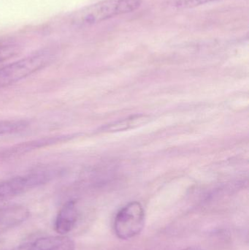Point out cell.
Wrapping results in <instances>:
<instances>
[{
  "instance_id": "obj_1",
  "label": "cell",
  "mask_w": 249,
  "mask_h": 250,
  "mask_svg": "<svg viewBox=\"0 0 249 250\" xmlns=\"http://www.w3.org/2000/svg\"><path fill=\"white\" fill-rule=\"evenodd\" d=\"M142 0H102L75 12L70 18L76 27H87L138 9Z\"/></svg>"
},
{
  "instance_id": "obj_2",
  "label": "cell",
  "mask_w": 249,
  "mask_h": 250,
  "mask_svg": "<svg viewBox=\"0 0 249 250\" xmlns=\"http://www.w3.org/2000/svg\"><path fill=\"white\" fill-rule=\"evenodd\" d=\"M51 50H42L0 67V89L17 83L48 66L54 60Z\"/></svg>"
},
{
  "instance_id": "obj_3",
  "label": "cell",
  "mask_w": 249,
  "mask_h": 250,
  "mask_svg": "<svg viewBox=\"0 0 249 250\" xmlns=\"http://www.w3.org/2000/svg\"><path fill=\"white\" fill-rule=\"evenodd\" d=\"M145 211L137 201L129 203L118 211L114 220V231L119 239L135 237L144 228Z\"/></svg>"
},
{
  "instance_id": "obj_4",
  "label": "cell",
  "mask_w": 249,
  "mask_h": 250,
  "mask_svg": "<svg viewBox=\"0 0 249 250\" xmlns=\"http://www.w3.org/2000/svg\"><path fill=\"white\" fill-rule=\"evenodd\" d=\"M53 177L50 170L33 172L0 182V202L8 201L34 188L49 182Z\"/></svg>"
},
{
  "instance_id": "obj_5",
  "label": "cell",
  "mask_w": 249,
  "mask_h": 250,
  "mask_svg": "<svg viewBox=\"0 0 249 250\" xmlns=\"http://www.w3.org/2000/svg\"><path fill=\"white\" fill-rule=\"evenodd\" d=\"M13 250H76V245L68 236L60 235L39 238Z\"/></svg>"
},
{
  "instance_id": "obj_6",
  "label": "cell",
  "mask_w": 249,
  "mask_h": 250,
  "mask_svg": "<svg viewBox=\"0 0 249 250\" xmlns=\"http://www.w3.org/2000/svg\"><path fill=\"white\" fill-rule=\"evenodd\" d=\"M77 210L76 203L70 201L60 209L55 222V230L61 236H65L73 230L77 223Z\"/></svg>"
},
{
  "instance_id": "obj_7",
  "label": "cell",
  "mask_w": 249,
  "mask_h": 250,
  "mask_svg": "<svg viewBox=\"0 0 249 250\" xmlns=\"http://www.w3.org/2000/svg\"><path fill=\"white\" fill-rule=\"evenodd\" d=\"M29 215L27 209L20 206L0 208V230L16 226L26 220Z\"/></svg>"
},
{
  "instance_id": "obj_8",
  "label": "cell",
  "mask_w": 249,
  "mask_h": 250,
  "mask_svg": "<svg viewBox=\"0 0 249 250\" xmlns=\"http://www.w3.org/2000/svg\"><path fill=\"white\" fill-rule=\"evenodd\" d=\"M149 118L146 115H134L124 120H119V121L115 122L106 125L103 128L105 132H120V131L127 130V129H132V128L137 127L141 125L146 124L149 121Z\"/></svg>"
},
{
  "instance_id": "obj_9",
  "label": "cell",
  "mask_w": 249,
  "mask_h": 250,
  "mask_svg": "<svg viewBox=\"0 0 249 250\" xmlns=\"http://www.w3.org/2000/svg\"><path fill=\"white\" fill-rule=\"evenodd\" d=\"M213 1L216 0H177L175 2V7L178 9L194 8Z\"/></svg>"
},
{
  "instance_id": "obj_10",
  "label": "cell",
  "mask_w": 249,
  "mask_h": 250,
  "mask_svg": "<svg viewBox=\"0 0 249 250\" xmlns=\"http://www.w3.org/2000/svg\"><path fill=\"white\" fill-rule=\"evenodd\" d=\"M17 52V47L15 45H0V62L11 58L16 55Z\"/></svg>"
},
{
  "instance_id": "obj_11",
  "label": "cell",
  "mask_w": 249,
  "mask_h": 250,
  "mask_svg": "<svg viewBox=\"0 0 249 250\" xmlns=\"http://www.w3.org/2000/svg\"><path fill=\"white\" fill-rule=\"evenodd\" d=\"M184 250H200V249H199V248H187V249H185Z\"/></svg>"
}]
</instances>
